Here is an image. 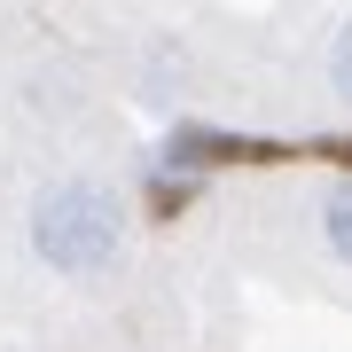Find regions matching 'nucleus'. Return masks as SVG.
Here are the masks:
<instances>
[{
    "label": "nucleus",
    "mask_w": 352,
    "mask_h": 352,
    "mask_svg": "<svg viewBox=\"0 0 352 352\" xmlns=\"http://www.w3.org/2000/svg\"><path fill=\"white\" fill-rule=\"evenodd\" d=\"M329 94L352 110V16L337 24V39H329Z\"/></svg>",
    "instance_id": "nucleus-4"
},
{
    "label": "nucleus",
    "mask_w": 352,
    "mask_h": 352,
    "mask_svg": "<svg viewBox=\"0 0 352 352\" xmlns=\"http://www.w3.org/2000/svg\"><path fill=\"white\" fill-rule=\"evenodd\" d=\"M24 235H32V258L47 266V274L102 282L133 251V212H126V196L102 173H63V180H47V188L32 196Z\"/></svg>",
    "instance_id": "nucleus-1"
},
{
    "label": "nucleus",
    "mask_w": 352,
    "mask_h": 352,
    "mask_svg": "<svg viewBox=\"0 0 352 352\" xmlns=\"http://www.w3.org/2000/svg\"><path fill=\"white\" fill-rule=\"evenodd\" d=\"M219 157H235V141H227L219 126H204V118H173L157 141V157H149V196L173 212L180 196H204L212 188V173H219Z\"/></svg>",
    "instance_id": "nucleus-2"
},
{
    "label": "nucleus",
    "mask_w": 352,
    "mask_h": 352,
    "mask_svg": "<svg viewBox=\"0 0 352 352\" xmlns=\"http://www.w3.org/2000/svg\"><path fill=\"white\" fill-rule=\"evenodd\" d=\"M314 235H321V251L337 258V266H352V173H337L314 196Z\"/></svg>",
    "instance_id": "nucleus-3"
}]
</instances>
